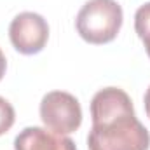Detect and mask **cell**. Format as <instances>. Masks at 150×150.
<instances>
[{
    "label": "cell",
    "instance_id": "1",
    "mask_svg": "<svg viewBox=\"0 0 150 150\" xmlns=\"http://www.w3.org/2000/svg\"><path fill=\"white\" fill-rule=\"evenodd\" d=\"M89 150H149L150 133L138 120L129 94L119 87L100 89L91 100Z\"/></svg>",
    "mask_w": 150,
    "mask_h": 150
},
{
    "label": "cell",
    "instance_id": "2",
    "mask_svg": "<svg viewBox=\"0 0 150 150\" xmlns=\"http://www.w3.org/2000/svg\"><path fill=\"white\" fill-rule=\"evenodd\" d=\"M122 19V7L115 0H89L79 11L75 26L86 42L101 45L117 37Z\"/></svg>",
    "mask_w": 150,
    "mask_h": 150
},
{
    "label": "cell",
    "instance_id": "3",
    "mask_svg": "<svg viewBox=\"0 0 150 150\" xmlns=\"http://www.w3.org/2000/svg\"><path fill=\"white\" fill-rule=\"evenodd\" d=\"M40 119L47 129L58 134L75 133L82 124V107L74 94L51 91L40 101Z\"/></svg>",
    "mask_w": 150,
    "mask_h": 150
},
{
    "label": "cell",
    "instance_id": "4",
    "mask_svg": "<svg viewBox=\"0 0 150 150\" xmlns=\"http://www.w3.org/2000/svg\"><path fill=\"white\" fill-rule=\"evenodd\" d=\"M9 38L18 52L38 54L49 40V25L37 12H21L9 25Z\"/></svg>",
    "mask_w": 150,
    "mask_h": 150
},
{
    "label": "cell",
    "instance_id": "5",
    "mask_svg": "<svg viewBox=\"0 0 150 150\" xmlns=\"http://www.w3.org/2000/svg\"><path fill=\"white\" fill-rule=\"evenodd\" d=\"M14 150H77V145L65 134L52 133L47 127L30 126L16 136Z\"/></svg>",
    "mask_w": 150,
    "mask_h": 150
},
{
    "label": "cell",
    "instance_id": "6",
    "mask_svg": "<svg viewBox=\"0 0 150 150\" xmlns=\"http://www.w3.org/2000/svg\"><path fill=\"white\" fill-rule=\"evenodd\" d=\"M134 30L138 33L140 40L145 45V51L150 58V2L138 7L134 12Z\"/></svg>",
    "mask_w": 150,
    "mask_h": 150
},
{
    "label": "cell",
    "instance_id": "7",
    "mask_svg": "<svg viewBox=\"0 0 150 150\" xmlns=\"http://www.w3.org/2000/svg\"><path fill=\"white\" fill-rule=\"evenodd\" d=\"M14 120H16L14 107H12L5 98L0 96V136L5 134V133L12 127Z\"/></svg>",
    "mask_w": 150,
    "mask_h": 150
},
{
    "label": "cell",
    "instance_id": "8",
    "mask_svg": "<svg viewBox=\"0 0 150 150\" xmlns=\"http://www.w3.org/2000/svg\"><path fill=\"white\" fill-rule=\"evenodd\" d=\"M5 70H7V59H5V54H4L2 49H0V80L4 79Z\"/></svg>",
    "mask_w": 150,
    "mask_h": 150
},
{
    "label": "cell",
    "instance_id": "9",
    "mask_svg": "<svg viewBox=\"0 0 150 150\" xmlns=\"http://www.w3.org/2000/svg\"><path fill=\"white\" fill-rule=\"evenodd\" d=\"M143 105H145V112H147V117L150 119V86L145 93V98H143Z\"/></svg>",
    "mask_w": 150,
    "mask_h": 150
}]
</instances>
